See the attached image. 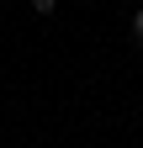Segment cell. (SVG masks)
Here are the masks:
<instances>
[{"label":"cell","mask_w":143,"mask_h":148,"mask_svg":"<svg viewBox=\"0 0 143 148\" xmlns=\"http://www.w3.org/2000/svg\"><path fill=\"white\" fill-rule=\"evenodd\" d=\"M133 42H143V5L133 11Z\"/></svg>","instance_id":"7a4b0ae2"},{"label":"cell","mask_w":143,"mask_h":148,"mask_svg":"<svg viewBox=\"0 0 143 148\" xmlns=\"http://www.w3.org/2000/svg\"><path fill=\"white\" fill-rule=\"evenodd\" d=\"M32 11H37V16H53V11H58V0H32Z\"/></svg>","instance_id":"6da1fadb"},{"label":"cell","mask_w":143,"mask_h":148,"mask_svg":"<svg viewBox=\"0 0 143 148\" xmlns=\"http://www.w3.org/2000/svg\"><path fill=\"white\" fill-rule=\"evenodd\" d=\"M127 5H133V0H127Z\"/></svg>","instance_id":"3957f363"}]
</instances>
